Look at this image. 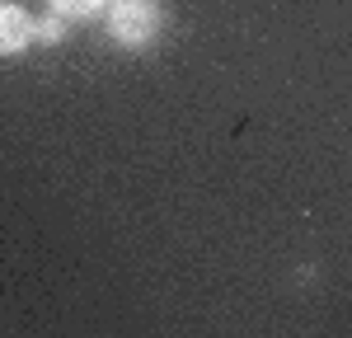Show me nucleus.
<instances>
[{
    "label": "nucleus",
    "mask_w": 352,
    "mask_h": 338,
    "mask_svg": "<svg viewBox=\"0 0 352 338\" xmlns=\"http://www.w3.org/2000/svg\"><path fill=\"white\" fill-rule=\"evenodd\" d=\"M56 14H66V19H80V14H94V10H104L109 0H47Z\"/></svg>",
    "instance_id": "nucleus-4"
},
{
    "label": "nucleus",
    "mask_w": 352,
    "mask_h": 338,
    "mask_svg": "<svg viewBox=\"0 0 352 338\" xmlns=\"http://www.w3.org/2000/svg\"><path fill=\"white\" fill-rule=\"evenodd\" d=\"M33 43V19L14 0H0V56H14Z\"/></svg>",
    "instance_id": "nucleus-2"
},
{
    "label": "nucleus",
    "mask_w": 352,
    "mask_h": 338,
    "mask_svg": "<svg viewBox=\"0 0 352 338\" xmlns=\"http://www.w3.org/2000/svg\"><path fill=\"white\" fill-rule=\"evenodd\" d=\"M61 38H66V14H47V19H33V43H47V47H52V43H61Z\"/></svg>",
    "instance_id": "nucleus-3"
},
{
    "label": "nucleus",
    "mask_w": 352,
    "mask_h": 338,
    "mask_svg": "<svg viewBox=\"0 0 352 338\" xmlns=\"http://www.w3.org/2000/svg\"><path fill=\"white\" fill-rule=\"evenodd\" d=\"M104 28L122 47H146L160 33V10H155V0H109Z\"/></svg>",
    "instance_id": "nucleus-1"
}]
</instances>
